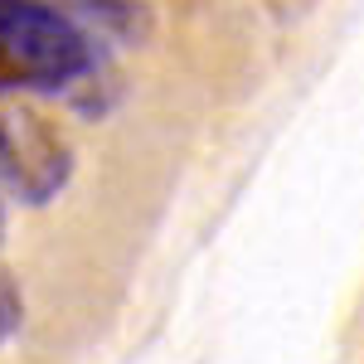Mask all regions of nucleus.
I'll return each mask as SVG.
<instances>
[{
	"mask_svg": "<svg viewBox=\"0 0 364 364\" xmlns=\"http://www.w3.org/2000/svg\"><path fill=\"white\" fill-rule=\"evenodd\" d=\"M20 316H25V306H20V291H15V282L0 272V340H10V336H15Z\"/></svg>",
	"mask_w": 364,
	"mask_h": 364,
	"instance_id": "3",
	"label": "nucleus"
},
{
	"mask_svg": "<svg viewBox=\"0 0 364 364\" xmlns=\"http://www.w3.org/2000/svg\"><path fill=\"white\" fill-rule=\"evenodd\" d=\"M68 146L39 122L34 112H0V190L25 204H44L68 180Z\"/></svg>",
	"mask_w": 364,
	"mask_h": 364,
	"instance_id": "2",
	"label": "nucleus"
},
{
	"mask_svg": "<svg viewBox=\"0 0 364 364\" xmlns=\"http://www.w3.org/2000/svg\"><path fill=\"white\" fill-rule=\"evenodd\" d=\"M0 238H5V209H0Z\"/></svg>",
	"mask_w": 364,
	"mask_h": 364,
	"instance_id": "4",
	"label": "nucleus"
},
{
	"mask_svg": "<svg viewBox=\"0 0 364 364\" xmlns=\"http://www.w3.org/2000/svg\"><path fill=\"white\" fill-rule=\"evenodd\" d=\"M92 68L97 49L78 15L54 0H0V92H68Z\"/></svg>",
	"mask_w": 364,
	"mask_h": 364,
	"instance_id": "1",
	"label": "nucleus"
}]
</instances>
